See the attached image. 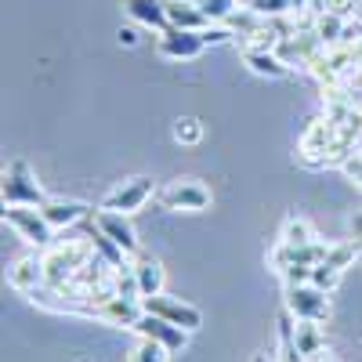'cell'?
Returning <instances> with one entry per match:
<instances>
[{
	"mask_svg": "<svg viewBox=\"0 0 362 362\" xmlns=\"http://www.w3.org/2000/svg\"><path fill=\"white\" fill-rule=\"evenodd\" d=\"M334 141H337V127H334V119H329L326 112L308 119V127L300 131V141H297L300 167H312V170L326 167V156H329V148H334Z\"/></svg>",
	"mask_w": 362,
	"mask_h": 362,
	"instance_id": "cell-1",
	"label": "cell"
},
{
	"mask_svg": "<svg viewBox=\"0 0 362 362\" xmlns=\"http://www.w3.org/2000/svg\"><path fill=\"white\" fill-rule=\"evenodd\" d=\"M0 196H4V206H44L47 192L37 181V174L29 170V163L15 160L4 170V185H0Z\"/></svg>",
	"mask_w": 362,
	"mask_h": 362,
	"instance_id": "cell-2",
	"label": "cell"
},
{
	"mask_svg": "<svg viewBox=\"0 0 362 362\" xmlns=\"http://www.w3.org/2000/svg\"><path fill=\"white\" fill-rule=\"evenodd\" d=\"M4 225L18 232V239H25L29 247H37L40 254L58 239V232L47 225V218L40 214V206H4Z\"/></svg>",
	"mask_w": 362,
	"mask_h": 362,
	"instance_id": "cell-3",
	"label": "cell"
},
{
	"mask_svg": "<svg viewBox=\"0 0 362 362\" xmlns=\"http://www.w3.org/2000/svg\"><path fill=\"white\" fill-rule=\"evenodd\" d=\"M283 312H290L297 322H326L329 319V293L300 283V286H286L283 290Z\"/></svg>",
	"mask_w": 362,
	"mask_h": 362,
	"instance_id": "cell-4",
	"label": "cell"
},
{
	"mask_svg": "<svg viewBox=\"0 0 362 362\" xmlns=\"http://www.w3.org/2000/svg\"><path fill=\"white\" fill-rule=\"evenodd\" d=\"M160 203L167 210H185V214H203L210 206V189L199 177H174L170 185L160 189Z\"/></svg>",
	"mask_w": 362,
	"mask_h": 362,
	"instance_id": "cell-5",
	"label": "cell"
},
{
	"mask_svg": "<svg viewBox=\"0 0 362 362\" xmlns=\"http://www.w3.org/2000/svg\"><path fill=\"white\" fill-rule=\"evenodd\" d=\"M153 196H156V181L145 177V174H138V177L119 181L112 192H105L102 206H105V210H116V214H138V210L153 199Z\"/></svg>",
	"mask_w": 362,
	"mask_h": 362,
	"instance_id": "cell-6",
	"label": "cell"
},
{
	"mask_svg": "<svg viewBox=\"0 0 362 362\" xmlns=\"http://www.w3.org/2000/svg\"><path fill=\"white\" fill-rule=\"evenodd\" d=\"M141 308L148 315H160L181 329H189V334H196V329L203 326V312L196 305H189V300H181V297H170V293H156V297H145L141 300Z\"/></svg>",
	"mask_w": 362,
	"mask_h": 362,
	"instance_id": "cell-7",
	"label": "cell"
},
{
	"mask_svg": "<svg viewBox=\"0 0 362 362\" xmlns=\"http://www.w3.org/2000/svg\"><path fill=\"white\" fill-rule=\"evenodd\" d=\"M90 221H95V228H98L105 239H112V243L124 250L127 257H138V254H141V243H138V232H134V225H131V214H116V210L98 206L95 214H90Z\"/></svg>",
	"mask_w": 362,
	"mask_h": 362,
	"instance_id": "cell-8",
	"label": "cell"
},
{
	"mask_svg": "<svg viewBox=\"0 0 362 362\" xmlns=\"http://www.w3.org/2000/svg\"><path fill=\"white\" fill-rule=\"evenodd\" d=\"M206 47H210L206 37L189 33V29H163V33H156V51L167 62H192V58H199Z\"/></svg>",
	"mask_w": 362,
	"mask_h": 362,
	"instance_id": "cell-9",
	"label": "cell"
},
{
	"mask_svg": "<svg viewBox=\"0 0 362 362\" xmlns=\"http://www.w3.org/2000/svg\"><path fill=\"white\" fill-rule=\"evenodd\" d=\"M326 254H329V243H322V239H315V243H308V247L276 243V250L268 254V264H272V272L286 276L290 268H315V264H322Z\"/></svg>",
	"mask_w": 362,
	"mask_h": 362,
	"instance_id": "cell-10",
	"label": "cell"
},
{
	"mask_svg": "<svg viewBox=\"0 0 362 362\" xmlns=\"http://www.w3.org/2000/svg\"><path fill=\"white\" fill-rule=\"evenodd\" d=\"M134 334L163 344L170 355L189 344V329H181V326H174V322H167V319H160V315H148V312H141V319L134 322Z\"/></svg>",
	"mask_w": 362,
	"mask_h": 362,
	"instance_id": "cell-11",
	"label": "cell"
},
{
	"mask_svg": "<svg viewBox=\"0 0 362 362\" xmlns=\"http://www.w3.org/2000/svg\"><path fill=\"white\" fill-rule=\"evenodd\" d=\"M40 214L47 218V225L54 228V232H69V228H76V225H83L95 210H90L87 203H80V199H62V196H47V203L40 206Z\"/></svg>",
	"mask_w": 362,
	"mask_h": 362,
	"instance_id": "cell-12",
	"label": "cell"
},
{
	"mask_svg": "<svg viewBox=\"0 0 362 362\" xmlns=\"http://www.w3.org/2000/svg\"><path fill=\"white\" fill-rule=\"evenodd\" d=\"M8 286L18 290V293H29V297H33L37 290H44V286H47L44 257H40V254H25V257H18V261L8 268Z\"/></svg>",
	"mask_w": 362,
	"mask_h": 362,
	"instance_id": "cell-13",
	"label": "cell"
},
{
	"mask_svg": "<svg viewBox=\"0 0 362 362\" xmlns=\"http://www.w3.org/2000/svg\"><path fill=\"white\" fill-rule=\"evenodd\" d=\"M141 312H145L141 300H134V297H109L105 305L98 308V319L109 322V326H119V329H134Z\"/></svg>",
	"mask_w": 362,
	"mask_h": 362,
	"instance_id": "cell-14",
	"label": "cell"
},
{
	"mask_svg": "<svg viewBox=\"0 0 362 362\" xmlns=\"http://www.w3.org/2000/svg\"><path fill=\"white\" fill-rule=\"evenodd\" d=\"M167 4V22L170 29H189V33H203V29L210 25L206 15L199 11L196 0H163Z\"/></svg>",
	"mask_w": 362,
	"mask_h": 362,
	"instance_id": "cell-15",
	"label": "cell"
},
{
	"mask_svg": "<svg viewBox=\"0 0 362 362\" xmlns=\"http://www.w3.org/2000/svg\"><path fill=\"white\" fill-rule=\"evenodd\" d=\"M131 264H134V279H138V293H141V300L163 293V264H160L156 257L138 254V257H131Z\"/></svg>",
	"mask_w": 362,
	"mask_h": 362,
	"instance_id": "cell-16",
	"label": "cell"
},
{
	"mask_svg": "<svg viewBox=\"0 0 362 362\" xmlns=\"http://www.w3.org/2000/svg\"><path fill=\"white\" fill-rule=\"evenodd\" d=\"M124 8H127V15H131L138 25H148V29H156V33L170 29L163 0H124Z\"/></svg>",
	"mask_w": 362,
	"mask_h": 362,
	"instance_id": "cell-17",
	"label": "cell"
},
{
	"mask_svg": "<svg viewBox=\"0 0 362 362\" xmlns=\"http://www.w3.org/2000/svg\"><path fill=\"white\" fill-rule=\"evenodd\" d=\"M243 62H247L250 73L268 76V80H283V76L293 73L283 58H279V51H243Z\"/></svg>",
	"mask_w": 362,
	"mask_h": 362,
	"instance_id": "cell-18",
	"label": "cell"
},
{
	"mask_svg": "<svg viewBox=\"0 0 362 362\" xmlns=\"http://www.w3.org/2000/svg\"><path fill=\"white\" fill-rule=\"evenodd\" d=\"M293 341H297V351L305 355L308 362L322 358L326 355V334H322V322H297L293 326Z\"/></svg>",
	"mask_w": 362,
	"mask_h": 362,
	"instance_id": "cell-19",
	"label": "cell"
},
{
	"mask_svg": "<svg viewBox=\"0 0 362 362\" xmlns=\"http://www.w3.org/2000/svg\"><path fill=\"white\" fill-rule=\"evenodd\" d=\"M344 29H348V18L329 15V11H319V15H315V25H312V33L319 37L322 47H337V44L344 40Z\"/></svg>",
	"mask_w": 362,
	"mask_h": 362,
	"instance_id": "cell-20",
	"label": "cell"
},
{
	"mask_svg": "<svg viewBox=\"0 0 362 362\" xmlns=\"http://www.w3.org/2000/svg\"><path fill=\"white\" fill-rule=\"evenodd\" d=\"M315 239L319 235H315L308 218H286L283 228H279V243H286V247H308V243H315Z\"/></svg>",
	"mask_w": 362,
	"mask_h": 362,
	"instance_id": "cell-21",
	"label": "cell"
},
{
	"mask_svg": "<svg viewBox=\"0 0 362 362\" xmlns=\"http://www.w3.org/2000/svg\"><path fill=\"white\" fill-rule=\"evenodd\" d=\"M362 257V243H329V254H326V264H334L337 272H348L355 261Z\"/></svg>",
	"mask_w": 362,
	"mask_h": 362,
	"instance_id": "cell-22",
	"label": "cell"
},
{
	"mask_svg": "<svg viewBox=\"0 0 362 362\" xmlns=\"http://www.w3.org/2000/svg\"><path fill=\"white\" fill-rule=\"evenodd\" d=\"M167 358H170V351L156 341H148V337H138L134 348L127 351V362H167Z\"/></svg>",
	"mask_w": 362,
	"mask_h": 362,
	"instance_id": "cell-23",
	"label": "cell"
},
{
	"mask_svg": "<svg viewBox=\"0 0 362 362\" xmlns=\"http://www.w3.org/2000/svg\"><path fill=\"white\" fill-rule=\"evenodd\" d=\"M196 4H199V11L206 15V22H210V25H225V22L239 11L235 0H196Z\"/></svg>",
	"mask_w": 362,
	"mask_h": 362,
	"instance_id": "cell-24",
	"label": "cell"
},
{
	"mask_svg": "<svg viewBox=\"0 0 362 362\" xmlns=\"http://www.w3.org/2000/svg\"><path fill=\"white\" fill-rule=\"evenodd\" d=\"M174 138L181 145H199L203 141V124H199L196 116H177L174 119Z\"/></svg>",
	"mask_w": 362,
	"mask_h": 362,
	"instance_id": "cell-25",
	"label": "cell"
},
{
	"mask_svg": "<svg viewBox=\"0 0 362 362\" xmlns=\"http://www.w3.org/2000/svg\"><path fill=\"white\" fill-rule=\"evenodd\" d=\"M341 279H344V272H337L334 264H326V261L312 268V286H319V290H326V293H334Z\"/></svg>",
	"mask_w": 362,
	"mask_h": 362,
	"instance_id": "cell-26",
	"label": "cell"
},
{
	"mask_svg": "<svg viewBox=\"0 0 362 362\" xmlns=\"http://www.w3.org/2000/svg\"><path fill=\"white\" fill-rule=\"evenodd\" d=\"M341 170H344V174L351 177V185H355V189L362 192V153H358V156H351V160H348V163H344Z\"/></svg>",
	"mask_w": 362,
	"mask_h": 362,
	"instance_id": "cell-27",
	"label": "cell"
},
{
	"mask_svg": "<svg viewBox=\"0 0 362 362\" xmlns=\"http://www.w3.org/2000/svg\"><path fill=\"white\" fill-rule=\"evenodd\" d=\"M119 44H124V47H134V44H138V33H134L131 25H127V29H119Z\"/></svg>",
	"mask_w": 362,
	"mask_h": 362,
	"instance_id": "cell-28",
	"label": "cell"
},
{
	"mask_svg": "<svg viewBox=\"0 0 362 362\" xmlns=\"http://www.w3.org/2000/svg\"><path fill=\"white\" fill-rule=\"evenodd\" d=\"M351 228H355V239H362V218H355V225H351Z\"/></svg>",
	"mask_w": 362,
	"mask_h": 362,
	"instance_id": "cell-29",
	"label": "cell"
},
{
	"mask_svg": "<svg viewBox=\"0 0 362 362\" xmlns=\"http://www.w3.org/2000/svg\"><path fill=\"white\" fill-rule=\"evenodd\" d=\"M254 362H279V358H268V355H257Z\"/></svg>",
	"mask_w": 362,
	"mask_h": 362,
	"instance_id": "cell-30",
	"label": "cell"
},
{
	"mask_svg": "<svg viewBox=\"0 0 362 362\" xmlns=\"http://www.w3.org/2000/svg\"><path fill=\"white\" fill-rule=\"evenodd\" d=\"M235 4H239V8H247V4H250V0H235Z\"/></svg>",
	"mask_w": 362,
	"mask_h": 362,
	"instance_id": "cell-31",
	"label": "cell"
},
{
	"mask_svg": "<svg viewBox=\"0 0 362 362\" xmlns=\"http://www.w3.org/2000/svg\"><path fill=\"white\" fill-rule=\"evenodd\" d=\"M358 243H362V239H358Z\"/></svg>",
	"mask_w": 362,
	"mask_h": 362,
	"instance_id": "cell-32",
	"label": "cell"
}]
</instances>
